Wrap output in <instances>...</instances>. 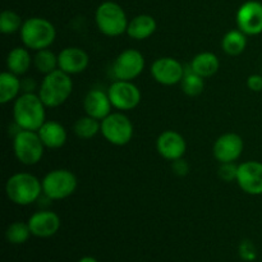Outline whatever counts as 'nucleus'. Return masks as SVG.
<instances>
[{"mask_svg": "<svg viewBox=\"0 0 262 262\" xmlns=\"http://www.w3.org/2000/svg\"><path fill=\"white\" fill-rule=\"evenodd\" d=\"M45 104L35 92H22L13 104V120L20 129L36 130L46 122Z\"/></svg>", "mask_w": 262, "mask_h": 262, "instance_id": "1", "label": "nucleus"}, {"mask_svg": "<svg viewBox=\"0 0 262 262\" xmlns=\"http://www.w3.org/2000/svg\"><path fill=\"white\" fill-rule=\"evenodd\" d=\"M8 200L18 206H30L42 196V182L31 173H15L5 183Z\"/></svg>", "mask_w": 262, "mask_h": 262, "instance_id": "2", "label": "nucleus"}, {"mask_svg": "<svg viewBox=\"0 0 262 262\" xmlns=\"http://www.w3.org/2000/svg\"><path fill=\"white\" fill-rule=\"evenodd\" d=\"M73 91V81L71 76L60 69L43 76L37 94L46 107H59L67 102Z\"/></svg>", "mask_w": 262, "mask_h": 262, "instance_id": "3", "label": "nucleus"}, {"mask_svg": "<svg viewBox=\"0 0 262 262\" xmlns=\"http://www.w3.org/2000/svg\"><path fill=\"white\" fill-rule=\"evenodd\" d=\"M23 46L31 51L49 49L56 38V28L49 19L42 17H31L23 22L19 31Z\"/></svg>", "mask_w": 262, "mask_h": 262, "instance_id": "4", "label": "nucleus"}, {"mask_svg": "<svg viewBox=\"0 0 262 262\" xmlns=\"http://www.w3.org/2000/svg\"><path fill=\"white\" fill-rule=\"evenodd\" d=\"M95 22L102 35L119 37L127 33L129 19L122 5L115 2H104L95 12Z\"/></svg>", "mask_w": 262, "mask_h": 262, "instance_id": "5", "label": "nucleus"}, {"mask_svg": "<svg viewBox=\"0 0 262 262\" xmlns=\"http://www.w3.org/2000/svg\"><path fill=\"white\" fill-rule=\"evenodd\" d=\"M45 148L36 130L19 129L13 137V152L23 165L32 166L40 163Z\"/></svg>", "mask_w": 262, "mask_h": 262, "instance_id": "6", "label": "nucleus"}, {"mask_svg": "<svg viewBox=\"0 0 262 262\" xmlns=\"http://www.w3.org/2000/svg\"><path fill=\"white\" fill-rule=\"evenodd\" d=\"M42 193L51 201L71 197L78 187L76 174L69 169H54L42 178Z\"/></svg>", "mask_w": 262, "mask_h": 262, "instance_id": "7", "label": "nucleus"}, {"mask_svg": "<svg viewBox=\"0 0 262 262\" xmlns=\"http://www.w3.org/2000/svg\"><path fill=\"white\" fill-rule=\"evenodd\" d=\"M105 141L113 146H125L132 141L135 127L124 112H113L101 120V132Z\"/></svg>", "mask_w": 262, "mask_h": 262, "instance_id": "8", "label": "nucleus"}, {"mask_svg": "<svg viewBox=\"0 0 262 262\" xmlns=\"http://www.w3.org/2000/svg\"><path fill=\"white\" fill-rule=\"evenodd\" d=\"M146 66L145 56L136 49H125L115 58L112 73L119 81H135L141 76Z\"/></svg>", "mask_w": 262, "mask_h": 262, "instance_id": "9", "label": "nucleus"}, {"mask_svg": "<svg viewBox=\"0 0 262 262\" xmlns=\"http://www.w3.org/2000/svg\"><path fill=\"white\" fill-rule=\"evenodd\" d=\"M107 95L114 109L118 112H129L140 105L142 94L133 81L115 79L107 89Z\"/></svg>", "mask_w": 262, "mask_h": 262, "instance_id": "10", "label": "nucleus"}, {"mask_svg": "<svg viewBox=\"0 0 262 262\" xmlns=\"http://www.w3.org/2000/svg\"><path fill=\"white\" fill-rule=\"evenodd\" d=\"M150 73L158 83L163 86H174L181 83L186 73V68L173 56H161L151 64Z\"/></svg>", "mask_w": 262, "mask_h": 262, "instance_id": "11", "label": "nucleus"}, {"mask_svg": "<svg viewBox=\"0 0 262 262\" xmlns=\"http://www.w3.org/2000/svg\"><path fill=\"white\" fill-rule=\"evenodd\" d=\"M237 28L247 36L262 33V3L257 0L245 2L235 13Z\"/></svg>", "mask_w": 262, "mask_h": 262, "instance_id": "12", "label": "nucleus"}, {"mask_svg": "<svg viewBox=\"0 0 262 262\" xmlns=\"http://www.w3.org/2000/svg\"><path fill=\"white\" fill-rule=\"evenodd\" d=\"M237 184L245 193L250 196L262 194V163L248 160L238 165Z\"/></svg>", "mask_w": 262, "mask_h": 262, "instance_id": "13", "label": "nucleus"}, {"mask_svg": "<svg viewBox=\"0 0 262 262\" xmlns=\"http://www.w3.org/2000/svg\"><path fill=\"white\" fill-rule=\"evenodd\" d=\"M245 150V142L243 138L237 133H224L215 141L212 146V155L219 161L223 163H235L242 155Z\"/></svg>", "mask_w": 262, "mask_h": 262, "instance_id": "14", "label": "nucleus"}, {"mask_svg": "<svg viewBox=\"0 0 262 262\" xmlns=\"http://www.w3.org/2000/svg\"><path fill=\"white\" fill-rule=\"evenodd\" d=\"M156 150L161 158L170 163L178 160L183 158L187 151L186 138L177 130H164L156 140Z\"/></svg>", "mask_w": 262, "mask_h": 262, "instance_id": "15", "label": "nucleus"}, {"mask_svg": "<svg viewBox=\"0 0 262 262\" xmlns=\"http://www.w3.org/2000/svg\"><path fill=\"white\" fill-rule=\"evenodd\" d=\"M28 225L32 235L37 238H50L60 229V217L56 212L48 209H41L36 211L28 219Z\"/></svg>", "mask_w": 262, "mask_h": 262, "instance_id": "16", "label": "nucleus"}, {"mask_svg": "<svg viewBox=\"0 0 262 262\" xmlns=\"http://www.w3.org/2000/svg\"><path fill=\"white\" fill-rule=\"evenodd\" d=\"M59 69L69 76L79 74L87 69L90 64V56L82 48L68 46L58 54Z\"/></svg>", "mask_w": 262, "mask_h": 262, "instance_id": "17", "label": "nucleus"}, {"mask_svg": "<svg viewBox=\"0 0 262 262\" xmlns=\"http://www.w3.org/2000/svg\"><path fill=\"white\" fill-rule=\"evenodd\" d=\"M114 109L110 101V97L107 95V91L94 89L90 90L83 99V110L86 115L95 118L97 120H102L106 118L112 110Z\"/></svg>", "mask_w": 262, "mask_h": 262, "instance_id": "18", "label": "nucleus"}, {"mask_svg": "<svg viewBox=\"0 0 262 262\" xmlns=\"http://www.w3.org/2000/svg\"><path fill=\"white\" fill-rule=\"evenodd\" d=\"M43 146L50 150H58L67 143L68 132L61 123L56 120H46L37 130Z\"/></svg>", "mask_w": 262, "mask_h": 262, "instance_id": "19", "label": "nucleus"}, {"mask_svg": "<svg viewBox=\"0 0 262 262\" xmlns=\"http://www.w3.org/2000/svg\"><path fill=\"white\" fill-rule=\"evenodd\" d=\"M158 28L156 19L150 14H138L128 23L127 35L136 41L147 40Z\"/></svg>", "mask_w": 262, "mask_h": 262, "instance_id": "20", "label": "nucleus"}, {"mask_svg": "<svg viewBox=\"0 0 262 262\" xmlns=\"http://www.w3.org/2000/svg\"><path fill=\"white\" fill-rule=\"evenodd\" d=\"M5 64H7V71L17 74V76L26 74L33 66V58L31 56L30 49H27L26 46H17V48L12 49L8 53Z\"/></svg>", "mask_w": 262, "mask_h": 262, "instance_id": "21", "label": "nucleus"}, {"mask_svg": "<svg viewBox=\"0 0 262 262\" xmlns=\"http://www.w3.org/2000/svg\"><path fill=\"white\" fill-rule=\"evenodd\" d=\"M188 67L192 72L206 79L217 73L220 68V60L217 55L211 51H204L194 55Z\"/></svg>", "mask_w": 262, "mask_h": 262, "instance_id": "22", "label": "nucleus"}, {"mask_svg": "<svg viewBox=\"0 0 262 262\" xmlns=\"http://www.w3.org/2000/svg\"><path fill=\"white\" fill-rule=\"evenodd\" d=\"M22 91V79L19 76L5 71L0 74V104L14 102Z\"/></svg>", "mask_w": 262, "mask_h": 262, "instance_id": "23", "label": "nucleus"}, {"mask_svg": "<svg viewBox=\"0 0 262 262\" xmlns=\"http://www.w3.org/2000/svg\"><path fill=\"white\" fill-rule=\"evenodd\" d=\"M247 37L248 36L243 33L239 28L228 31L222 38L223 51L229 56L241 55L247 48Z\"/></svg>", "mask_w": 262, "mask_h": 262, "instance_id": "24", "label": "nucleus"}, {"mask_svg": "<svg viewBox=\"0 0 262 262\" xmlns=\"http://www.w3.org/2000/svg\"><path fill=\"white\" fill-rule=\"evenodd\" d=\"M101 132V120H97L90 115L78 118L73 124V133L81 140H91Z\"/></svg>", "mask_w": 262, "mask_h": 262, "instance_id": "25", "label": "nucleus"}, {"mask_svg": "<svg viewBox=\"0 0 262 262\" xmlns=\"http://www.w3.org/2000/svg\"><path fill=\"white\" fill-rule=\"evenodd\" d=\"M35 56H33V67L38 73L46 74L51 73V72L59 69V61L58 55L54 53L50 49H42V50L35 51Z\"/></svg>", "mask_w": 262, "mask_h": 262, "instance_id": "26", "label": "nucleus"}, {"mask_svg": "<svg viewBox=\"0 0 262 262\" xmlns=\"http://www.w3.org/2000/svg\"><path fill=\"white\" fill-rule=\"evenodd\" d=\"M181 89L183 91V94H186L187 96L196 97L199 95H201L205 90V78H202L201 76L196 74L194 72H192L191 69H186V73H184L183 79L181 81Z\"/></svg>", "mask_w": 262, "mask_h": 262, "instance_id": "27", "label": "nucleus"}, {"mask_svg": "<svg viewBox=\"0 0 262 262\" xmlns=\"http://www.w3.org/2000/svg\"><path fill=\"white\" fill-rule=\"evenodd\" d=\"M32 235L28 223L25 222H14L8 225L5 230V238L12 245H23L30 239Z\"/></svg>", "mask_w": 262, "mask_h": 262, "instance_id": "28", "label": "nucleus"}, {"mask_svg": "<svg viewBox=\"0 0 262 262\" xmlns=\"http://www.w3.org/2000/svg\"><path fill=\"white\" fill-rule=\"evenodd\" d=\"M23 22L19 14L14 10H3L0 14V32L4 35H13L15 32H19L22 28Z\"/></svg>", "mask_w": 262, "mask_h": 262, "instance_id": "29", "label": "nucleus"}, {"mask_svg": "<svg viewBox=\"0 0 262 262\" xmlns=\"http://www.w3.org/2000/svg\"><path fill=\"white\" fill-rule=\"evenodd\" d=\"M238 174V165L235 163H223L220 164L219 170H217V176L223 182L227 183H232V182L237 181Z\"/></svg>", "mask_w": 262, "mask_h": 262, "instance_id": "30", "label": "nucleus"}, {"mask_svg": "<svg viewBox=\"0 0 262 262\" xmlns=\"http://www.w3.org/2000/svg\"><path fill=\"white\" fill-rule=\"evenodd\" d=\"M238 252H239L241 258L243 261L252 262L257 258V248H256L255 243L250 239H243L241 242L239 247H238Z\"/></svg>", "mask_w": 262, "mask_h": 262, "instance_id": "31", "label": "nucleus"}, {"mask_svg": "<svg viewBox=\"0 0 262 262\" xmlns=\"http://www.w3.org/2000/svg\"><path fill=\"white\" fill-rule=\"evenodd\" d=\"M189 164L188 161L184 160L183 158L178 159V160L171 161V170L176 176L178 177H186L189 173Z\"/></svg>", "mask_w": 262, "mask_h": 262, "instance_id": "32", "label": "nucleus"}, {"mask_svg": "<svg viewBox=\"0 0 262 262\" xmlns=\"http://www.w3.org/2000/svg\"><path fill=\"white\" fill-rule=\"evenodd\" d=\"M247 87L253 92L262 91V76L261 74H251L247 78Z\"/></svg>", "mask_w": 262, "mask_h": 262, "instance_id": "33", "label": "nucleus"}, {"mask_svg": "<svg viewBox=\"0 0 262 262\" xmlns=\"http://www.w3.org/2000/svg\"><path fill=\"white\" fill-rule=\"evenodd\" d=\"M36 89H37V84H36L35 79L33 78L22 79V91L23 92H35Z\"/></svg>", "mask_w": 262, "mask_h": 262, "instance_id": "34", "label": "nucleus"}, {"mask_svg": "<svg viewBox=\"0 0 262 262\" xmlns=\"http://www.w3.org/2000/svg\"><path fill=\"white\" fill-rule=\"evenodd\" d=\"M78 262H99V261H97L95 257H92V256H84V257H82Z\"/></svg>", "mask_w": 262, "mask_h": 262, "instance_id": "35", "label": "nucleus"}]
</instances>
